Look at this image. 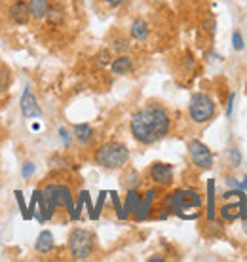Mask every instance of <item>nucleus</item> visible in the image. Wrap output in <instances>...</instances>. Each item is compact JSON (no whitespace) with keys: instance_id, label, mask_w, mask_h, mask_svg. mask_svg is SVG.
<instances>
[{"instance_id":"obj_5","label":"nucleus","mask_w":247,"mask_h":262,"mask_svg":"<svg viewBox=\"0 0 247 262\" xmlns=\"http://www.w3.org/2000/svg\"><path fill=\"white\" fill-rule=\"evenodd\" d=\"M189 114L194 124H208L215 116L213 99L205 93H194L189 103Z\"/></svg>"},{"instance_id":"obj_33","label":"nucleus","mask_w":247,"mask_h":262,"mask_svg":"<svg viewBox=\"0 0 247 262\" xmlns=\"http://www.w3.org/2000/svg\"><path fill=\"white\" fill-rule=\"evenodd\" d=\"M149 262H163V256H158V255L149 256Z\"/></svg>"},{"instance_id":"obj_13","label":"nucleus","mask_w":247,"mask_h":262,"mask_svg":"<svg viewBox=\"0 0 247 262\" xmlns=\"http://www.w3.org/2000/svg\"><path fill=\"white\" fill-rule=\"evenodd\" d=\"M29 12H31V19L42 21L48 17L50 12V0H29Z\"/></svg>"},{"instance_id":"obj_14","label":"nucleus","mask_w":247,"mask_h":262,"mask_svg":"<svg viewBox=\"0 0 247 262\" xmlns=\"http://www.w3.org/2000/svg\"><path fill=\"white\" fill-rule=\"evenodd\" d=\"M53 245H55V242H53V234L50 232V230H42V232L38 234V237H36L34 249L38 251L40 255H48V253L53 249Z\"/></svg>"},{"instance_id":"obj_27","label":"nucleus","mask_w":247,"mask_h":262,"mask_svg":"<svg viewBox=\"0 0 247 262\" xmlns=\"http://www.w3.org/2000/svg\"><path fill=\"white\" fill-rule=\"evenodd\" d=\"M228 154H230V160H232V165H240V150L238 148H230L228 150Z\"/></svg>"},{"instance_id":"obj_25","label":"nucleus","mask_w":247,"mask_h":262,"mask_svg":"<svg viewBox=\"0 0 247 262\" xmlns=\"http://www.w3.org/2000/svg\"><path fill=\"white\" fill-rule=\"evenodd\" d=\"M232 46H234L236 52H241V50H243V38H241L240 31H234V34H232Z\"/></svg>"},{"instance_id":"obj_11","label":"nucleus","mask_w":247,"mask_h":262,"mask_svg":"<svg viewBox=\"0 0 247 262\" xmlns=\"http://www.w3.org/2000/svg\"><path fill=\"white\" fill-rule=\"evenodd\" d=\"M19 106H21V114H23L25 118H36V116L42 114V111H40V106H38V101H36V97L31 93V90H25V92H23Z\"/></svg>"},{"instance_id":"obj_4","label":"nucleus","mask_w":247,"mask_h":262,"mask_svg":"<svg viewBox=\"0 0 247 262\" xmlns=\"http://www.w3.org/2000/svg\"><path fill=\"white\" fill-rule=\"evenodd\" d=\"M95 249V236L86 228H74L69 236V251L72 258L88 260Z\"/></svg>"},{"instance_id":"obj_15","label":"nucleus","mask_w":247,"mask_h":262,"mask_svg":"<svg viewBox=\"0 0 247 262\" xmlns=\"http://www.w3.org/2000/svg\"><path fill=\"white\" fill-rule=\"evenodd\" d=\"M130 34H131V38L139 40V42L147 40V38H149V34H150L149 23H147L143 17H137V19H133V23H131V27H130Z\"/></svg>"},{"instance_id":"obj_26","label":"nucleus","mask_w":247,"mask_h":262,"mask_svg":"<svg viewBox=\"0 0 247 262\" xmlns=\"http://www.w3.org/2000/svg\"><path fill=\"white\" fill-rule=\"evenodd\" d=\"M8 82H10V76H8V71H0V93L6 92Z\"/></svg>"},{"instance_id":"obj_28","label":"nucleus","mask_w":247,"mask_h":262,"mask_svg":"<svg viewBox=\"0 0 247 262\" xmlns=\"http://www.w3.org/2000/svg\"><path fill=\"white\" fill-rule=\"evenodd\" d=\"M112 196V203H114V209H116V215H120V211H122V203H120V198H118L116 192H111Z\"/></svg>"},{"instance_id":"obj_20","label":"nucleus","mask_w":247,"mask_h":262,"mask_svg":"<svg viewBox=\"0 0 247 262\" xmlns=\"http://www.w3.org/2000/svg\"><path fill=\"white\" fill-rule=\"evenodd\" d=\"M84 200H86V190L78 194V202H76V205H74V211H72V215H71V221H78V219H80V215H82V205H84Z\"/></svg>"},{"instance_id":"obj_22","label":"nucleus","mask_w":247,"mask_h":262,"mask_svg":"<svg viewBox=\"0 0 247 262\" xmlns=\"http://www.w3.org/2000/svg\"><path fill=\"white\" fill-rule=\"evenodd\" d=\"M123 184H126L128 190H130V188H137V184H139V175H137L135 171H131V177L123 179Z\"/></svg>"},{"instance_id":"obj_29","label":"nucleus","mask_w":247,"mask_h":262,"mask_svg":"<svg viewBox=\"0 0 247 262\" xmlns=\"http://www.w3.org/2000/svg\"><path fill=\"white\" fill-rule=\"evenodd\" d=\"M59 135H61V141H63L65 144L71 143V133H69L65 127H61V129H59Z\"/></svg>"},{"instance_id":"obj_24","label":"nucleus","mask_w":247,"mask_h":262,"mask_svg":"<svg viewBox=\"0 0 247 262\" xmlns=\"http://www.w3.org/2000/svg\"><path fill=\"white\" fill-rule=\"evenodd\" d=\"M34 169H36V165H34L33 162H27V164H23V167H21V177L29 179L34 173Z\"/></svg>"},{"instance_id":"obj_23","label":"nucleus","mask_w":247,"mask_h":262,"mask_svg":"<svg viewBox=\"0 0 247 262\" xmlns=\"http://www.w3.org/2000/svg\"><path fill=\"white\" fill-rule=\"evenodd\" d=\"M128 48H130V42H128L126 38H118L116 42L112 44V50H114V52H118V53H123Z\"/></svg>"},{"instance_id":"obj_2","label":"nucleus","mask_w":247,"mask_h":262,"mask_svg":"<svg viewBox=\"0 0 247 262\" xmlns=\"http://www.w3.org/2000/svg\"><path fill=\"white\" fill-rule=\"evenodd\" d=\"M95 164L105 167V169H120L128 164L130 160V150L128 146L122 143H105L101 144L97 150H95Z\"/></svg>"},{"instance_id":"obj_6","label":"nucleus","mask_w":247,"mask_h":262,"mask_svg":"<svg viewBox=\"0 0 247 262\" xmlns=\"http://www.w3.org/2000/svg\"><path fill=\"white\" fill-rule=\"evenodd\" d=\"M189 154L190 160L194 162V165L200 167V169H209L213 165V154L209 150V146H205L198 139H192L189 143Z\"/></svg>"},{"instance_id":"obj_1","label":"nucleus","mask_w":247,"mask_h":262,"mask_svg":"<svg viewBox=\"0 0 247 262\" xmlns=\"http://www.w3.org/2000/svg\"><path fill=\"white\" fill-rule=\"evenodd\" d=\"M130 129L137 143L154 144L169 133V129H171V116L162 105L150 103V105L139 108L131 116Z\"/></svg>"},{"instance_id":"obj_9","label":"nucleus","mask_w":247,"mask_h":262,"mask_svg":"<svg viewBox=\"0 0 247 262\" xmlns=\"http://www.w3.org/2000/svg\"><path fill=\"white\" fill-rule=\"evenodd\" d=\"M8 17L15 23V25H27L31 19V12H29V4L25 0H15L12 6L8 8Z\"/></svg>"},{"instance_id":"obj_21","label":"nucleus","mask_w":247,"mask_h":262,"mask_svg":"<svg viewBox=\"0 0 247 262\" xmlns=\"http://www.w3.org/2000/svg\"><path fill=\"white\" fill-rule=\"evenodd\" d=\"M105 198H107V192H101V194H99V200H97V205L93 207V215L90 216L91 221H95V219H99V215H101V209H103Z\"/></svg>"},{"instance_id":"obj_12","label":"nucleus","mask_w":247,"mask_h":262,"mask_svg":"<svg viewBox=\"0 0 247 262\" xmlns=\"http://www.w3.org/2000/svg\"><path fill=\"white\" fill-rule=\"evenodd\" d=\"M141 198L143 196L137 192V188H130L128 194H126V202H123V207H122V211H120L118 219H120V221H126L130 215H133L135 209L139 207V203H141Z\"/></svg>"},{"instance_id":"obj_17","label":"nucleus","mask_w":247,"mask_h":262,"mask_svg":"<svg viewBox=\"0 0 247 262\" xmlns=\"http://www.w3.org/2000/svg\"><path fill=\"white\" fill-rule=\"evenodd\" d=\"M131 67H133V61L130 55H120L111 63V71L112 74H126L131 71Z\"/></svg>"},{"instance_id":"obj_18","label":"nucleus","mask_w":247,"mask_h":262,"mask_svg":"<svg viewBox=\"0 0 247 262\" xmlns=\"http://www.w3.org/2000/svg\"><path fill=\"white\" fill-rule=\"evenodd\" d=\"M208 219L209 221L215 219V183L213 181L208 183Z\"/></svg>"},{"instance_id":"obj_31","label":"nucleus","mask_w":247,"mask_h":262,"mask_svg":"<svg viewBox=\"0 0 247 262\" xmlns=\"http://www.w3.org/2000/svg\"><path fill=\"white\" fill-rule=\"evenodd\" d=\"M234 99H236V93H232V95H230V99H228L227 116H230V114H232V106H234Z\"/></svg>"},{"instance_id":"obj_32","label":"nucleus","mask_w":247,"mask_h":262,"mask_svg":"<svg viewBox=\"0 0 247 262\" xmlns=\"http://www.w3.org/2000/svg\"><path fill=\"white\" fill-rule=\"evenodd\" d=\"M99 63H101V65H107V63H109V52H103L99 55Z\"/></svg>"},{"instance_id":"obj_30","label":"nucleus","mask_w":247,"mask_h":262,"mask_svg":"<svg viewBox=\"0 0 247 262\" xmlns=\"http://www.w3.org/2000/svg\"><path fill=\"white\" fill-rule=\"evenodd\" d=\"M105 4H109L111 8H118V6H122V4H126L128 0H103Z\"/></svg>"},{"instance_id":"obj_16","label":"nucleus","mask_w":247,"mask_h":262,"mask_svg":"<svg viewBox=\"0 0 247 262\" xmlns=\"http://www.w3.org/2000/svg\"><path fill=\"white\" fill-rule=\"evenodd\" d=\"M72 133H74V139H76L80 144H88V143H91V139H93V129H91V125H88V124H76L72 127Z\"/></svg>"},{"instance_id":"obj_7","label":"nucleus","mask_w":247,"mask_h":262,"mask_svg":"<svg viewBox=\"0 0 247 262\" xmlns=\"http://www.w3.org/2000/svg\"><path fill=\"white\" fill-rule=\"evenodd\" d=\"M149 179L158 186H168L173 183V167L163 162H156L150 165L149 169Z\"/></svg>"},{"instance_id":"obj_10","label":"nucleus","mask_w":247,"mask_h":262,"mask_svg":"<svg viewBox=\"0 0 247 262\" xmlns=\"http://www.w3.org/2000/svg\"><path fill=\"white\" fill-rule=\"evenodd\" d=\"M156 194H158L156 188H150V190H147V194L141 198V203H139V207H137L135 213H133L137 223H143V221L149 219L150 211H152V203L156 200Z\"/></svg>"},{"instance_id":"obj_3","label":"nucleus","mask_w":247,"mask_h":262,"mask_svg":"<svg viewBox=\"0 0 247 262\" xmlns=\"http://www.w3.org/2000/svg\"><path fill=\"white\" fill-rule=\"evenodd\" d=\"M202 196L196 190H190V188H179L173 194H169L168 200H166V207H168L169 213L181 216L184 215V211L189 209H200L202 207Z\"/></svg>"},{"instance_id":"obj_8","label":"nucleus","mask_w":247,"mask_h":262,"mask_svg":"<svg viewBox=\"0 0 247 262\" xmlns=\"http://www.w3.org/2000/svg\"><path fill=\"white\" fill-rule=\"evenodd\" d=\"M221 216L224 219V221H228V223L236 221L238 216H240L241 221H245L247 215H245V194H243V190L240 192V200H238L236 203H227V205H222Z\"/></svg>"},{"instance_id":"obj_19","label":"nucleus","mask_w":247,"mask_h":262,"mask_svg":"<svg viewBox=\"0 0 247 262\" xmlns=\"http://www.w3.org/2000/svg\"><path fill=\"white\" fill-rule=\"evenodd\" d=\"M15 194V200H17V205H19V209H21V213H23V219H31V215H29V207H27V203H25V198H23V192L21 190H15L13 192Z\"/></svg>"}]
</instances>
